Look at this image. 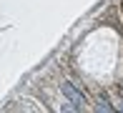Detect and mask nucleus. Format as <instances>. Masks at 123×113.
Returning a JSON list of instances; mask_svg holds the SVG:
<instances>
[{
	"label": "nucleus",
	"mask_w": 123,
	"mask_h": 113,
	"mask_svg": "<svg viewBox=\"0 0 123 113\" xmlns=\"http://www.w3.org/2000/svg\"><path fill=\"white\" fill-rule=\"evenodd\" d=\"M63 93L65 95H70V100H73V108H80V103H83V95L78 93V90L70 86V83H63Z\"/></svg>",
	"instance_id": "f257e3e1"
}]
</instances>
